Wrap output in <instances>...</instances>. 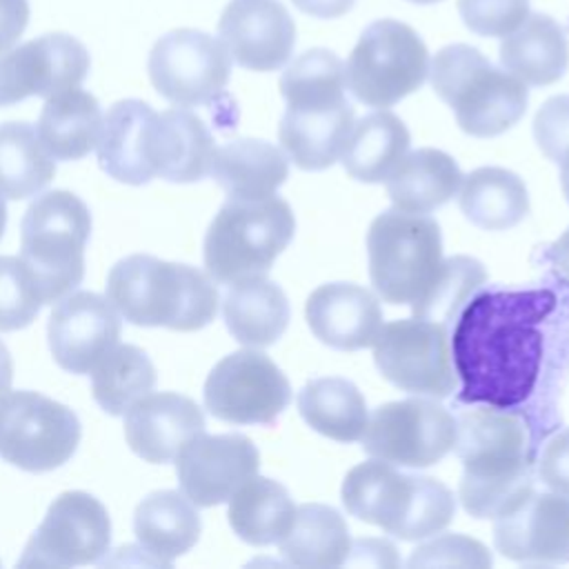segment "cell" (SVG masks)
Wrapping results in <instances>:
<instances>
[{"label": "cell", "mask_w": 569, "mask_h": 569, "mask_svg": "<svg viewBox=\"0 0 569 569\" xmlns=\"http://www.w3.org/2000/svg\"><path fill=\"white\" fill-rule=\"evenodd\" d=\"M556 309L551 289H478L453 320L451 358L458 400L513 409L536 389L542 322Z\"/></svg>", "instance_id": "6da1fadb"}, {"label": "cell", "mask_w": 569, "mask_h": 569, "mask_svg": "<svg viewBox=\"0 0 569 569\" xmlns=\"http://www.w3.org/2000/svg\"><path fill=\"white\" fill-rule=\"evenodd\" d=\"M345 89V62L322 47L300 53L280 76L287 111L278 138L296 167L322 171L342 156L353 127V107Z\"/></svg>", "instance_id": "7a4b0ae2"}, {"label": "cell", "mask_w": 569, "mask_h": 569, "mask_svg": "<svg viewBox=\"0 0 569 569\" xmlns=\"http://www.w3.org/2000/svg\"><path fill=\"white\" fill-rule=\"evenodd\" d=\"M527 427L509 409L480 405L456 418L460 500L473 518H498L533 491Z\"/></svg>", "instance_id": "3957f363"}, {"label": "cell", "mask_w": 569, "mask_h": 569, "mask_svg": "<svg viewBox=\"0 0 569 569\" xmlns=\"http://www.w3.org/2000/svg\"><path fill=\"white\" fill-rule=\"evenodd\" d=\"M107 298L127 322L173 331H198L218 311V289L209 273L149 253L127 256L111 267Z\"/></svg>", "instance_id": "277c9868"}, {"label": "cell", "mask_w": 569, "mask_h": 569, "mask_svg": "<svg viewBox=\"0 0 569 569\" xmlns=\"http://www.w3.org/2000/svg\"><path fill=\"white\" fill-rule=\"evenodd\" d=\"M342 505L358 520L400 540L433 536L456 513V498L447 485L431 476L402 473L378 458L356 465L345 476Z\"/></svg>", "instance_id": "5b68a950"}, {"label": "cell", "mask_w": 569, "mask_h": 569, "mask_svg": "<svg viewBox=\"0 0 569 569\" xmlns=\"http://www.w3.org/2000/svg\"><path fill=\"white\" fill-rule=\"evenodd\" d=\"M431 87L451 107L458 127L476 138L505 133L525 116L529 104L522 80L462 42L447 44L436 53Z\"/></svg>", "instance_id": "8992f818"}, {"label": "cell", "mask_w": 569, "mask_h": 569, "mask_svg": "<svg viewBox=\"0 0 569 569\" xmlns=\"http://www.w3.org/2000/svg\"><path fill=\"white\" fill-rule=\"evenodd\" d=\"M89 236V207L71 191H47L27 207L20 222V260L31 271L42 305L58 302L82 282Z\"/></svg>", "instance_id": "52a82bcc"}, {"label": "cell", "mask_w": 569, "mask_h": 569, "mask_svg": "<svg viewBox=\"0 0 569 569\" xmlns=\"http://www.w3.org/2000/svg\"><path fill=\"white\" fill-rule=\"evenodd\" d=\"M293 231V211L280 196L273 193L262 200L229 198L204 236L207 273L224 284L264 276L291 242Z\"/></svg>", "instance_id": "ba28073f"}, {"label": "cell", "mask_w": 569, "mask_h": 569, "mask_svg": "<svg viewBox=\"0 0 569 569\" xmlns=\"http://www.w3.org/2000/svg\"><path fill=\"white\" fill-rule=\"evenodd\" d=\"M369 278L391 305H413L442 267V236L433 218L400 209L382 211L367 231Z\"/></svg>", "instance_id": "9c48e42d"}, {"label": "cell", "mask_w": 569, "mask_h": 569, "mask_svg": "<svg viewBox=\"0 0 569 569\" xmlns=\"http://www.w3.org/2000/svg\"><path fill=\"white\" fill-rule=\"evenodd\" d=\"M427 73V44L409 24L393 18L365 27L345 64L353 98L376 109H387L418 91Z\"/></svg>", "instance_id": "30bf717a"}, {"label": "cell", "mask_w": 569, "mask_h": 569, "mask_svg": "<svg viewBox=\"0 0 569 569\" xmlns=\"http://www.w3.org/2000/svg\"><path fill=\"white\" fill-rule=\"evenodd\" d=\"M82 429L73 409L38 391L0 396V458L42 473L62 467L78 449Z\"/></svg>", "instance_id": "8fae6325"}, {"label": "cell", "mask_w": 569, "mask_h": 569, "mask_svg": "<svg viewBox=\"0 0 569 569\" xmlns=\"http://www.w3.org/2000/svg\"><path fill=\"white\" fill-rule=\"evenodd\" d=\"M153 89L176 107L211 104L224 93L231 56L220 38L198 29H173L156 40L147 62Z\"/></svg>", "instance_id": "7c38bea8"}, {"label": "cell", "mask_w": 569, "mask_h": 569, "mask_svg": "<svg viewBox=\"0 0 569 569\" xmlns=\"http://www.w3.org/2000/svg\"><path fill=\"white\" fill-rule=\"evenodd\" d=\"M378 371L398 389L416 396L447 398L456 389L447 327L425 318L382 325L373 340Z\"/></svg>", "instance_id": "4fadbf2b"}, {"label": "cell", "mask_w": 569, "mask_h": 569, "mask_svg": "<svg viewBox=\"0 0 569 569\" xmlns=\"http://www.w3.org/2000/svg\"><path fill=\"white\" fill-rule=\"evenodd\" d=\"M360 440L371 458L422 469L440 462L453 449L456 418L433 400H396L380 405L369 416Z\"/></svg>", "instance_id": "5bb4252c"}, {"label": "cell", "mask_w": 569, "mask_h": 569, "mask_svg": "<svg viewBox=\"0 0 569 569\" xmlns=\"http://www.w3.org/2000/svg\"><path fill=\"white\" fill-rule=\"evenodd\" d=\"M204 407L231 425H271L291 402V385L258 349L224 356L204 380Z\"/></svg>", "instance_id": "9a60e30c"}, {"label": "cell", "mask_w": 569, "mask_h": 569, "mask_svg": "<svg viewBox=\"0 0 569 569\" xmlns=\"http://www.w3.org/2000/svg\"><path fill=\"white\" fill-rule=\"evenodd\" d=\"M111 547L107 507L87 491H64L29 538L20 567H78L100 562Z\"/></svg>", "instance_id": "2e32d148"}, {"label": "cell", "mask_w": 569, "mask_h": 569, "mask_svg": "<svg viewBox=\"0 0 569 569\" xmlns=\"http://www.w3.org/2000/svg\"><path fill=\"white\" fill-rule=\"evenodd\" d=\"M89 62L87 47L69 33H44L9 47L0 51V107L80 87Z\"/></svg>", "instance_id": "e0dca14e"}, {"label": "cell", "mask_w": 569, "mask_h": 569, "mask_svg": "<svg viewBox=\"0 0 569 569\" xmlns=\"http://www.w3.org/2000/svg\"><path fill=\"white\" fill-rule=\"evenodd\" d=\"M260 453L242 433L191 438L176 456L180 491L196 507H216L227 502L233 491L258 473Z\"/></svg>", "instance_id": "ac0fdd59"}, {"label": "cell", "mask_w": 569, "mask_h": 569, "mask_svg": "<svg viewBox=\"0 0 569 569\" xmlns=\"http://www.w3.org/2000/svg\"><path fill=\"white\" fill-rule=\"evenodd\" d=\"M120 331V313L93 291L62 296L47 325L53 360L71 373H89L118 345Z\"/></svg>", "instance_id": "d6986e66"}, {"label": "cell", "mask_w": 569, "mask_h": 569, "mask_svg": "<svg viewBox=\"0 0 569 569\" xmlns=\"http://www.w3.org/2000/svg\"><path fill=\"white\" fill-rule=\"evenodd\" d=\"M231 60L251 71L284 67L296 47V22L280 0H231L218 20Z\"/></svg>", "instance_id": "ffe728a7"}, {"label": "cell", "mask_w": 569, "mask_h": 569, "mask_svg": "<svg viewBox=\"0 0 569 569\" xmlns=\"http://www.w3.org/2000/svg\"><path fill=\"white\" fill-rule=\"evenodd\" d=\"M496 549L525 565L569 562V496L531 491L496 518Z\"/></svg>", "instance_id": "44dd1931"}, {"label": "cell", "mask_w": 569, "mask_h": 569, "mask_svg": "<svg viewBox=\"0 0 569 569\" xmlns=\"http://www.w3.org/2000/svg\"><path fill=\"white\" fill-rule=\"evenodd\" d=\"M202 431V409L189 396L176 391H149L124 411L127 445L153 465L176 460L180 449Z\"/></svg>", "instance_id": "7402d4cb"}, {"label": "cell", "mask_w": 569, "mask_h": 569, "mask_svg": "<svg viewBox=\"0 0 569 569\" xmlns=\"http://www.w3.org/2000/svg\"><path fill=\"white\" fill-rule=\"evenodd\" d=\"M307 325L313 336L340 351L371 347L382 329L378 298L351 282H329L318 287L305 307Z\"/></svg>", "instance_id": "603a6c76"}, {"label": "cell", "mask_w": 569, "mask_h": 569, "mask_svg": "<svg viewBox=\"0 0 569 569\" xmlns=\"http://www.w3.org/2000/svg\"><path fill=\"white\" fill-rule=\"evenodd\" d=\"M153 118L151 104L136 98L111 104L96 147L98 164L109 178L138 187L156 176L149 153Z\"/></svg>", "instance_id": "cb8c5ba5"}, {"label": "cell", "mask_w": 569, "mask_h": 569, "mask_svg": "<svg viewBox=\"0 0 569 569\" xmlns=\"http://www.w3.org/2000/svg\"><path fill=\"white\" fill-rule=\"evenodd\" d=\"M149 153L156 176L169 182H198L211 171L216 142L196 113L167 109L153 118Z\"/></svg>", "instance_id": "d4e9b609"}, {"label": "cell", "mask_w": 569, "mask_h": 569, "mask_svg": "<svg viewBox=\"0 0 569 569\" xmlns=\"http://www.w3.org/2000/svg\"><path fill=\"white\" fill-rule=\"evenodd\" d=\"M200 516L193 502L176 489L151 491L133 511V533L153 565L171 567L200 538Z\"/></svg>", "instance_id": "484cf974"}, {"label": "cell", "mask_w": 569, "mask_h": 569, "mask_svg": "<svg viewBox=\"0 0 569 569\" xmlns=\"http://www.w3.org/2000/svg\"><path fill=\"white\" fill-rule=\"evenodd\" d=\"M502 67L531 87L560 80L569 67V40L560 22L547 13H531L500 42Z\"/></svg>", "instance_id": "4316f807"}, {"label": "cell", "mask_w": 569, "mask_h": 569, "mask_svg": "<svg viewBox=\"0 0 569 569\" xmlns=\"http://www.w3.org/2000/svg\"><path fill=\"white\" fill-rule=\"evenodd\" d=\"M229 333L247 347L273 345L289 325V300L267 276H251L229 284L222 300Z\"/></svg>", "instance_id": "83f0119b"}, {"label": "cell", "mask_w": 569, "mask_h": 569, "mask_svg": "<svg viewBox=\"0 0 569 569\" xmlns=\"http://www.w3.org/2000/svg\"><path fill=\"white\" fill-rule=\"evenodd\" d=\"M209 173L229 198L262 200L273 196L287 180L289 162L278 147L256 138H240L216 147Z\"/></svg>", "instance_id": "f1b7e54d"}, {"label": "cell", "mask_w": 569, "mask_h": 569, "mask_svg": "<svg viewBox=\"0 0 569 569\" xmlns=\"http://www.w3.org/2000/svg\"><path fill=\"white\" fill-rule=\"evenodd\" d=\"M102 120L98 98L71 87L47 98L36 131L53 160H80L98 147Z\"/></svg>", "instance_id": "f546056e"}, {"label": "cell", "mask_w": 569, "mask_h": 569, "mask_svg": "<svg viewBox=\"0 0 569 569\" xmlns=\"http://www.w3.org/2000/svg\"><path fill=\"white\" fill-rule=\"evenodd\" d=\"M385 182L396 209L429 213L456 196L462 182V171L449 153L425 147L405 153Z\"/></svg>", "instance_id": "4dcf8cb0"}, {"label": "cell", "mask_w": 569, "mask_h": 569, "mask_svg": "<svg viewBox=\"0 0 569 569\" xmlns=\"http://www.w3.org/2000/svg\"><path fill=\"white\" fill-rule=\"evenodd\" d=\"M409 129L391 111H373L353 122L342 149L345 171L360 182H382L409 151Z\"/></svg>", "instance_id": "1f68e13d"}, {"label": "cell", "mask_w": 569, "mask_h": 569, "mask_svg": "<svg viewBox=\"0 0 569 569\" xmlns=\"http://www.w3.org/2000/svg\"><path fill=\"white\" fill-rule=\"evenodd\" d=\"M458 202L465 218L487 231L511 229L529 213L522 178L502 167H478L462 176Z\"/></svg>", "instance_id": "d6a6232c"}, {"label": "cell", "mask_w": 569, "mask_h": 569, "mask_svg": "<svg viewBox=\"0 0 569 569\" xmlns=\"http://www.w3.org/2000/svg\"><path fill=\"white\" fill-rule=\"evenodd\" d=\"M227 516L240 540L253 547H267L280 542L289 531L296 505L280 482L253 473L229 498Z\"/></svg>", "instance_id": "836d02e7"}, {"label": "cell", "mask_w": 569, "mask_h": 569, "mask_svg": "<svg viewBox=\"0 0 569 569\" xmlns=\"http://www.w3.org/2000/svg\"><path fill=\"white\" fill-rule=\"evenodd\" d=\"M280 553L298 567H340L351 551V536L345 518L318 502L296 507L289 531L280 538Z\"/></svg>", "instance_id": "e575fe53"}, {"label": "cell", "mask_w": 569, "mask_h": 569, "mask_svg": "<svg viewBox=\"0 0 569 569\" xmlns=\"http://www.w3.org/2000/svg\"><path fill=\"white\" fill-rule=\"evenodd\" d=\"M298 411L313 431L338 442L360 440L369 420L358 387L338 376L309 380L298 393Z\"/></svg>", "instance_id": "d590c367"}, {"label": "cell", "mask_w": 569, "mask_h": 569, "mask_svg": "<svg viewBox=\"0 0 569 569\" xmlns=\"http://www.w3.org/2000/svg\"><path fill=\"white\" fill-rule=\"evenodd\" d=\"M56 176V160L29 122L0 124V196L24 200L40 193Z\"/></svg>", "instance_id": "8d00e7d4"}, {"label": "cell", "mask_w": 569, "mask_h": 569, "mask_svg": "<svg viewBox=\"0 0 569 569\" xmlns=\"http://www.w3.org/2000/svg\"><path fill=\"white\" fill-rule=\"evenodd\" d=\"M89 373L93 400L109 416H124L156 387V367L136 345H116Z\"/></svg>", "instance_id": "74e56055"}, {"label": "cell", "mask_w": 569, "mask_h": 569, "mask_svg": "<svg viewBox=\"0 0 569 569\" xmlns=\"http://www.w3.org/2000/svg\"><path fill=\"white\" fill-rule=\"evenodd\" d=\"M487 280V271L482 262L469 256H453L442 260L440 273L433 284L425 291V296L411 305L416 318H425L431 322H440L449 327L460 309L469 302V298L482 287Z\"/></svg>", "instance_id": "f35d334b"}, {"label": "cell", "mask_w": 569, "mask_h": 569, "mask_svg": "<svg viewBox=\"0 0 569 569\" xmlns=\"http://www.w3.org/2000/svg\"><path fill=\"white\" fill-rule=\"evenodd\" d=\"M42 307L38 284L16 256H0V331L24 329Z\"/></svg>", "instance_id": "ab89813d"}, {"label": "cell", "mask_w": 569, "mask_h": 569, "mask_svg": "<svg viewBox=\"0 0 569 569\" xmlns=\"http://www.w3.org/2000/svg\"><path fill=\"white\" fill-rule=\"evenodd\" d=\"M458 13L469 31L502 38L525 22L529 0H458Z\"/></svg>", "instance_id": "60d3db41"}, {"label": "cell", "mask_w": 569, "mask_h": 569, "mask_svg": "<svg viewBox=\"0 0 569 569\" xmlns=\"http://www.w3.org/2000/svg\"><path fill=\"white\" fill-rule=\"evenodd\" d=\"M407 565L409 567H489L491 553L482 542L473 538H467L460 533H447L413 549Z\"/></svg>", "instance_id": "b9f144b4"}, {"label": "cell", "mask_w": 569, "mask_h": 569, "mask_svg": "<svg viewBox=\"0 0 569 569\" xmlns=\"http://www.w3.org/2000/svg\"><path fill=\"white\" fill-rule=\"evenodd\" d=\"M533 136L540 151L553 160L565 162L569 158V96H553L542 102L533 118Z\"/></svg>", "instance_id": "7bdbcfd3"}, {"label": "cell", "mask_w": 569, "mask_h": 569, "mask_svg": "<svg viewBox=\"0 0 569 569\" xmlns=\"http://www.w3.org/2000/svg\"><path fill=\"white\" fill-rule=\"evenodd\" d=\"M538 478L558 493L569 496V427L547 440L538 460Z\"/></svg>", "instance_id": "ee69618b"}, {"label": "cell", "mask_w": 569, "mask_h": 569, "mask_svg": "<svg viewBox=\"0 0 569 569\" xmlns=\"http://www.w3.org/2000/svg\"><path fill=\"white\" fill-rule=\"evenodd\" d=\"M29 22L27 0H0V51L13 47Z\"/></svg>", "instance_id": "f6af8a7d"}, {"label": "cell", "mask_w": 569, "mask_h": 569, "mask_svg": "<svg viewBox=\"0 0 569 569\" xmlns=\"http://www.w3.org/2000/svg\"><path fill=\"white\" fill-rule=\"evenodd\" d=\"M302 13H309L320 20H331L349 13L356 0H291Z\"/></svg>", "instance_id": "bcb514c9"}, {"label": "cell", "mask_w": 569, "mask_h": 569, "mask_svg": "<svg viewBox=\"0 0 569 569\" xmlns=\"http://www.w3.org/2000/svg\"><path fill=\"white\" fill-rule=\"evenodd\" d=\"M551 260L556 262V267L569 276V229L551 244V251H549Z\"/></svg>", "instance_id": "7dc6e473"}, {"label": "cell", "mask_w": 569, "mask_h": 569, "mask_svg": "<svg viewBox=\"0 0 569 569\" xmlns=\"http://www.w3.org/2000/svg\"><path fill=\"white\" fill-rule=\"evenodd\" d=\"M11 380H13V360L7 345L0 340V396H4L11 389Z\"/></svg>", "instance_id": "c3c4849f"}, {"label": "cell", "mask_w": 569, "mask_h": 569, "mask_svg": "<svg viewBox=\"0 0 569 569\" xmlns=\"http://www.w3.org/2000/svg\"><path fill=\"white\" fill-rule=\"evenodd\" d=\"M560 184H562L565 198L569 200V158L565 162H560Z\"/></svg>", "instance_id": "681fc988"}, {"label": "cell", "mask_w": 569, "mask_h": 569, "mask_svg": "<svg viewBox=\"0 0 569 569\" xmlns=\"http://www.w3.org/2000/svg\"><path fill=\"white\" fill-rule=\"evenodd\" d=\"M4 227H7V204H4V198L0 196V238L4 233Z\"/></svg>", "instance_id": "f907efd6"}, {"label": "cell", "mask_w": 569, "mask_h": 569, "mask_svg": "<svg viewBox=\"0 0 569 569\" xmlns=\"http://www.w3.org/2000/svg\"><path fill=\"white\" fill-rule=\"evenodd\" d=\"M409 2H413V4H436L440 0H409Z\"/></svg>", "instance_id": "816d5d0a"}]
</instances>
